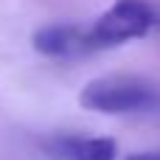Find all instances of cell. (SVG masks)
Returning <instances> with one entry per match:
<instances>
[{
    "label": "cell",
    "mask_w": 160,
    "mask_h": 160,
    "mask_svg": "<svg viewBox=\"0 0 160 160\" xmlns=\"http://www.w3.org/2000/svg\"><path fill=\"white\" fill-rule=\"evenodd\" d=\"M79 104L90 112L104 115H129V112H155L160 110V90L138 76H101L84 84Z\"/></svg>",
    "instance_id": "1"
},
{
    "label": "cell",
    "mask_w": 160,
    "mask_h": 160,
    "mask_svg": "<svg viewBox=\"0 0 160 160\" xmlns=\"http://www.w3.org/2000/svg\"><path fill=\"white\" fill-rule=\"evenodd\" d=\"M155 25V11L146 0H115L96 22L87 25L90 53L101 48H115L129 39L143 37Z\"/></svg>",
    "instance_id": "2"
},
{
    "label": "cell",
    "mask_w": 160,
    "mask_h": 160,
    "mask_svg": "<svg viewBox=\"0 0 160 160\" xmlns=\"http://www.w3.org/2000/svg\"><path fill=\"white\" fill-rule=\"evenodd\" d=\"M34 48L42 56H51V59L84 56V53H90L87 25H79V22H51V25H42L34 34Z\"/></svg>",
    "instance_id": "3"
},
{
    "label": "cell",
    "mask_w": 160,
    "mask_h": 160,
    "mask_svg": "<svg viewBox=\"0 0 160 160\" xmlns=\"http://www.w3.org/2000/svg\"><path fill=\"white\" fill-rule=\"evenodd\" d=\"M45 152L53 160H115L118 155L112 138H84V135H56L45 141Z\"/></svg>",
    "instance_id": "4"
},
{
    "label": "cell",
    "mask_w": 160,
    "mask_h": 160,
    "mask_svg": "<svg viewBox=\"0 0 160 160\" xmlns=\"http://www.w3.org/2000/svg\"><path fill=\"white\" fill-rule=\"evenodd\" d=\"M127 160H160V152H135Z\"/></svg>",
    "instance_id": "5"
}]
</instances>
